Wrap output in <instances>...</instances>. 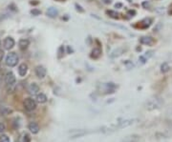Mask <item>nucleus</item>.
Masks as SVG:
<instances>
[{
  "label": "nucleus",
  "instance_id": "nucleus-18",
  "mask_svg": "<svg viewBox=\"0 0 172 142\" xmlns=\"http://www.w3.org/2000/svg\"><path fill=\"white\" fill-rule=\"evenodd\" d=\"M150 24H151V19L145 18V19H143V21H140V28L146 29V28L149 27Z\"/></svg>",
  "mask_w": 172,
  "mask_h": 142
},
{
  "label": "nucleus",
  "instance_id": "nucleus-16",
  "mask_svg": "<svg viewBox=\"0 0 172 142\" xmlns=\"http://www.w3.org/2000/svg\"><path fill=\"white\" fill-rule=\"evenodd\" d=\"M101 55V48H94V50L91 52V57L94 59L98 58Z\"/></svg>",
  "mask_w": 172,
  "mask_h": 142
},
{
  "label": "nucleus",
  "instance_id": "nucleus-17",
  "mask_svg": "<svg viewBox=\"0 0 172 142\" xmlns=\"http://www.w3.org/2000/svg\"><path fill=\"white\" fill-rule=\"evenodd\" d=\"M19 48L21 49V50H26L28 48V46L30 45V41L28 39H21L19 41Z\"/></svg>",
  "mask_w": 172,
  "mask_h": 142
},
{
  "label": "nucleus",
  "instance_id": "nucleus-3",
  "mask_svg": "<svg viewBox=\"0 0 172 142\" xmlns=\"http://www.w3.org/2000/svg\"><path fill=\"white\" fill-rule=\"evenodd\" d=\"M23 106L26 110H27V111H34V110L36 108V101L33 98L28 97L24 100Z\"/></svg>",
  "mask_w": 172,
  "mask_h": 142
},
{
  "label": "nucleus",
  "instance_id": "nucleus-14",
  "mask_svg": "<svg viewBox=\"0 0 172 142\" xmlns=\"http://www.w3.org/2000/svg\"><path fill=\"white\" fill-rule=\"evenodd\" d=\"M46 14L51 18H55V17H56V15L59 14V10H57L54 7H51V8H49L48 10H47Z\"/></svg>",
  "mask_w": 172,
  "mask_h": 142
},
{
  "label": "nucleus",
  "instance_id": "nucleus-10",
  "mask_svg": "<svg viewBox=\"0 0 172 142\" xmlns=\"http://www.w3.org/2000/svg\"><path fill=\"white\" fill-rule=\"evenodd\" d=\"M140 42L143 45H147V46H151L154 44V39L151 37V36H143V37H140Z\"/></svg>",
  "mask_w": 172,
  "mask_h": 142
},
{
  "label": "nucleus",
  "instance_id": "nucleus-34",
  "mask_svg": "<svg viewBox=\"0 0 172 142\" xmlns=\"http://www.w3.org/2000/svg\"><path fill=\"white\" fill-rule=\"evenodd\" d=\"M169 13H170V14H172V5H171V6H170V10H169Z\"/></svg>",
  "mask_w": 172,
  "mask_h": 142
},
{
  "label": "nucleus",
  "instance_id": "nucleus-8",
  "mask_svg": "<svg viewBox=\"0 0 172 142\" xmlns=\"http://www.w3.org/2000/svg\"><path fill=\"white\" fill-rule=\"evenodd\" d=\"M3 45H4V48L6 50H11L14 48V40L13 37H6L4 39V42H3Z\"/></svg>",
  "mask_w": 172,
  "mask_h": 142
},
{
  "label": "nucleus",
  "instance_id": "nucleus-22",
  "mask_svg": "<svg viewBox=\"0 0 172 142\" xmlns=\"http://www.w3.org/2000/svg\"><path fill=\"white\" fill-rule=\"evenodd\" d=\"M0 142H10V138L6 135H2L0 136Z\"/></svg>",
  "mask_w": 172,
  "mask_h": 142
},
{
  "label": "nucleus",
  "instance_id": "nucleus-7",
  "mask_svg": "<svg viewBox=\"0 0 172 142\" xmlns=\"http://www.w3.org/2000/svg\"><path fill=\"white\" fill-rule=\"evenodd\" d=\"M28 92L32 96H38L39 93V86L36 83L30 84V86L28 87Z\"/></svg>",
  "mask_w": 172,
  "mask_h": 142
},
{
  "label": "nucleus",
  "instance_id": "nucleus-26",
  "mask_svg": "<svg viewBox=\"0 0 172 142\" xmlns=\"http://www.w3.org/2000/svg\"><path fill=\"white\" fill-rule=\"evenodd\" d=\"M139 61H140V62H142L143 64V63H145V62L147 61V59L145 58V57H144L143 55H142V56H140V57H139Z\"/></svg>",
  "mask_w": 172,
  "mask_h": 142
},
{
  "label": "nucleus",
  "instance_id": "nucleus-33",
  "mask_svg": "<svg viewBox=\"0 0 172 142\" xmlns=\"http://www.w3.org/2000/svg\"><path fill=\"white\" fill-rule=\"evenodd\" d=\"M105 3H111V0H103Z\"/></svg>",
  "mask_w": 172,
  "mask_h": 142
},
{
  "label": "nucleus",
  "instance_id": "nucleus-30",
  "mask_svg": "<svg viewBox=\"0 0 172 142\" xmlns=\"http://www.w3.org/2000/svg\"><path fill=\"white\" fill-rule=\"evenodd\" d=\"M31 138H30V136L28 135H24V142H30Z\"/></svg>",
  "mask_w": 172,
  "mask_h": 142
},
{
  "label": "nucleus",
  "instance_id": "nucleus-35",
  "mask_svg": "<svg viewBox=\"0 0 172 142\" xmlns=\"http://www.w3.org/2000/svg\"><path fill=\"white\" fill-rule=\"evenodd\" d=\"M127 1H128V2H129V3H131V2H132V1H133V0H127Z\"/></svg>",
  "mask_w": 172,
  "mask_h": 142
},
{
  "label": "nucleus",
  "instance_id": "nucleus-15",
  "mask_svg": "<svg viewBox=\"0 0 172 142\" xmlns=\"http://www.w3.org/2000/svg\"><path fill=\"white\" fill-rule=\"evenodd\" d=\"M140 140V135H132L124 138L122 142H138Z\"/></svg>",
  "mask_w": 172,
  "mask_h": 142
},
{
  "label": "nucleus",
  "instance_id": "nucleus-1",
  "mask_svg": "<svg viewBox=\"0 0 172 142\" xmlns=\"http://www.w3.org/2000/svg\"><path fill=\"white\" fill-rule=\"evenodd\" d=\"M161 104H163V100L159 97H153V98H150L149 100L146 102V109L152 111V110H156V109H159Z\"/></svg>",
  "mask_w": 172,
  "mask_h": 142
},
{
  "label": "nucleus",
  "instance_id": "nucleus-9",
  "mask_svg": "<svg viewBox=\"0 0 172 142\" xmlns=\"http://www.w3.org/2000/svg\"><path fill=\"white\" fill-rule=\"evenodd\" d=\"M124 51H125V49H124L123 47H119V48L115 49L110 54V57H111V58H116V57L121 56L124 52Z\"/></svg>",
  "mask_w": 172,
  "mask_h": 142
},
{
  "label": "nucleus",
  "instance_id": "nucleus-21",
  "mask_svg": "<svg viewBox=\"0 0 172 142\" xmlns=\"http://www.w3.org/2000/svg\"><path fill=\"white\" fill-rule=\"evenodd\" d=\"M106 13L112 18H119V13L115 10H106Z\"/></svg>",
  "mask_w": 172,
  "mask_h": 142
},
{
  "label": "nucleus",
  "instance_id": "nucleus-12",
  "mask_svg": "<svg viewBox=\"0 0 172 142\" xmlns=\"http://www.w3.org/2000/svg\"><path fill=\"white\" fill-rule=\"evenodd\" d=\"M71 134V138H81V136H84L87 132L86 131H83V130H79V131H75V132H70Z\"/></svg>",
  "mask_w": 172,
  "mask_h": 142
},
{
  "label": "nucleus",
  "instance_id": "nucleus-23",
  "mask_svg": "<svg viewBox=\"0 0 172 142\" xmlns=\"http://www.w3.org/2000/svg\"><path fill=\"white\" fill-rule=\"evenodd\" d=\"M31 13H32L33 15H39V14L41 13V12H40L39 10L34 9V10H31Z\"/></svg>",
  "mask_w": 172,
  "mask_h": 142
},
{
  "label": "nucleus",
  "instance_id": "nucleus-24",
  "mask_svg": "<svg viewBox=\"0 0 172 142\" xmlns=\"http://www.w3.org/2000/svg\"><path fill=\"white\" fill-rule=\"evenodd\" d=\"M5 130H6V127H5V124L2 123V122H0V134H2Z\"/></svg>",
  "mask_w": 172,
  "mask_h": 142
},
{
  "label": "nucleus",
  "instance_id": "nucleus-29",
  "mask_svg": "<svg viewBox=\"0 0 172 142\" xmlns=\"http://www.w3.org/2000/svg\"><path fill=\"white\" fill-rule=\"evenodd\" d=\"M127 14H130V16H134L135 14H136V12H135V10H128L127 12Z\"/></svg>",
  "mask_w": 172,
  "mask_h": 142
},
{
  "label": "nucleus",
  "instance_id": "nucleus-11",
  "mask_svg": "<svg viewBox=\"0 0 172 142\" xmlns=\"http://www.w3.org/2000/svg\"><path fill=\"white\" fill-rule=\"evenodd\" d=\"M28 129L30 130V132L32 133V134H38L39 132V125L36 123V122H31L29 125H28Z\"/></svg>",
  "mask_w": 172,
  "mask_h": 142
},
{
  "label": "nucleus",
  "instance_id": "nucleus-27",
  "mask_svg": "<svg viewBox=\"0 0 172 142\" xmlns=\"http://www.w3.org/2000/svg\"><path fill=\"white\" fill-rule=\"evenodd\" d=\"M161 29V23H158L157 26H156V27L154 28V31H159Z\"/></svg>",
  "mask_w": 172,
  "mask_h": 142
},
{
  "label": "nucleus",
  "instance_id": "nucleus-6",
  "mask_svg": "<svg viewBox=\"0 0 172 142\" xmlns=\"http://www.w3.org/2000/svg\"><path fill=\"white\" fill-rule=\"evenodd\" d=\"M35 72L36 76H38V78H44L46 76V69L41 65L36 66Z\"/></svg>",
  "mask_w": 172,
  "mask_h": 142
},
{
  "label": "nucleus",
  "instance_id": "nucleus-28",
  "mask_svg": "<svg viewBox=\"0 0 172 142\" xmlns=\"http://www.w3.org/2000/svg\"><path fill=\"white\" fill-rule=\"evenodd\" d=\"M62 51H64V48H63V46H61V47H59V57H61V55H62V54H63V52H62Z\"/></svg>",
  "mask_w": 172,
  "mask_h": 142
},
{
  "label": "nucleus",
  "instance_id": "nucleus-25",
  "mask_svg": "<svg viewBox=\"0 0 172 142\" xmlns=\"http://www.w3.org/2000/svg\"><path fill=\"white\" fill-rule=\"evenodd\" d=\"M75 6H76L77 10H79V12H80V13H83V12H84V10H83V9L81 8L80 5H79V4H76Z\"/></svg>",
  "mask_w": 172,
  "mask_h": 142
},
{
  "label": "nucleus",
  "instance_id": "nucleus-19",
  "mask_svg": "<svg viewBox=\"0 0 172 142\" xmlns=\"http://www.w3.org/2000/svg\"><path fill=\"white\" fill-rule=\"evenodd\" d=\"M46 101H47L46 94H44V93H40L38 94V96H36V102L42 104V103H45Z\"/></svg>",
  "mask_w": 172,
  "mask_h": 142
},
{
  "label": "nucleus",
  "instance_id": "nucleus-2",
  "mask_svg": "<svg viewBox=\"0 0 172 142\" xmlns=\"http://www.w3.org/2000/svg\"><path fill=\"white\" fill-rule=\"evenodd\" d=\"M18 55L15 54V52H10V54L6 56V59H5V63L8 67H14L17 66V62H18Z\"/></svg>",
  "mask_w": 172,
  "mask_h": 142
},
{
  "label": "nucleus",
  "instance_id": "nucleus-36",
  "mask_svg": "<svg viewBox=\"0 0 172 142\" xmlns=\"http://www.w3.org/2000/svg\"><path fill=\"white\" fill-rule=\"evenodd\" d=\"M0 48H1V42H0Z\"/></svg>",
  "mask_w": 172,
  "mask_h": 142
},
{
  "label": "nucleus",
  "instance_id": "nucleus-4",
  "mask_svg": "<svg viewBox=\"0 0 172 142\" xmlns=\"http://www.w3.org/2000/svg\"><path fill=\"white\" fill-rule=\"evenodd\" d=\"M136 119H125V120H122V121L119 122V124L116 126L117 129H122V128H126L128 126L132 125L135 123Z\"/></svg>",
  "mask_w": 172,
  "mask_h": 142
},
{
  "label": "nucleus",
  "instance_id": "nucleus-20",
  "mask_svg": "<svg viewBox=\"0 0 172 142\" xmlns=\"http://www.w3.org/2000/svg\"><path fill=\"white\" fill-rule=\"evenodd\" d=\"M170 70V67L169 65L167 64V63H163V64L161 65V72H163V73H165V72H167L168 71Z\"/></svg>",
  "mask_w": 172,
  "mask_h": 142
},
{
  "label": "nucleus",
  "instance_id": "nucleus-5",
  "mask_svg": "<svg viewBox=\"0 0 172 142\" xmlns=\"http://www.w3.org/2000/svg\"><path fill=\"white\" fill-rule=\"evenodd\" d=\"M5 81H6V84L9 86H12L15 83V76H14L13 72H8L6 73V76H5Z\"/></svg>",
  "mask_w": 172,
  "mask_h": 142
},
{
  "label": "nucleus",
  "instance_id": "nucleus-31",
  "mask_svg": "<svg viewBox=\"0 0 172 142\" xmlns=\"http://www.w3.org/2000/svg\"><path fill=\"white\" fill-rule=\"evenodd\" d=\"M143 6L145 9H147V7L149 6V3H147V2H143Z\"/></svg>",
  "mask_w": 172,
  "mask_h": 142
},
{
  "label": "nucleus",
  "instance_id": "nucleus-32",
  "mask_svg": "<svg viewBox=\"0 0 172 142\" xmlns=\"http://www.w3.org/2000/svg\"><path fill=\"white\" fill-rule=\"evenodd\" d=\"M115 7H116V8H121V7H122V3H117L116 5H115Z\"/></svg>",
  "mask_w": 172,
  "mask_h": 142
},
{
  "label": "nucleus",
  "instance_id": "nucleus-13",
  "mask_svg": "<svg viewBox=\"0 0 172 142\" xmlns=\"http://www.w3.org/2000/svg\"><path fill=\"white\" fill-rule=\"evenodd\" d=\"M28 72V66L27 64H25V63H22V64H20L19 67H18V73L20 76H25L26 73Z\"/></svg>",
  "mask_w": 172,
  "mask_h": 142
}]
</instances>
